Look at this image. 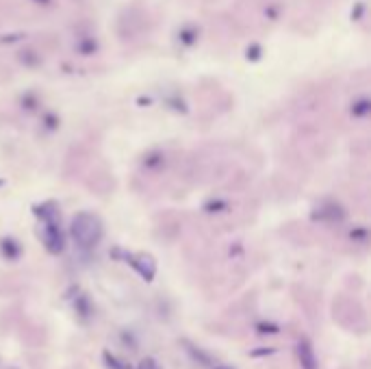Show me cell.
<instances>
[{"label":"cell","instance_id":"obj_8","mask_svg":"<svg viewBox=\"0 0 371 369\" xmlns=\"http://www.w3.org/2000/svg\"><path fill=\"white\" fill-rule=\"evenodd\" d=\"M215 369H232V367H226V365H221V367H215Z\"/></svg>","mask_w":371,"mask_h":369},{"label":"cell","instance_id":"obj_7","mask_svg":"<svg viewBox=\"0 0 371 369\" xmlns=\"http://www.w3.org/2000/svg\"><path fill=\"white\" fill-rule=\"evenodd\" d=\"M272 354H276L274 348H261V350H252L250 357H272Z\"/></svg>","mask_w":371,"mask_h":369},{"label":"cell","instance_id":"obj_1","mask_svg":"<svg viewBox=\"0 0 371 369\" xmlns=\"http://www.w3.org/2000/svg\"><path fill=\"white\" fill-rule=\"evenodd\" d=\"M85 221H87V224H83V217H81V221H74V239H77L81 246L89 248V246H94L98 241L100 230L96 226V221H92L89 217H85Z\"/></svg>","mask_w":371,"mask_h":369},{"label":"cell","instance_id":"obj_5","mask_svg":"<svg viewBox=\"0 0 371 369\" xmlns=\"http://www.w3.org/2000/svg\"><path fill=\"white\" fill-rule=\"evenodd\" d=\"M257 330H259V332H263V335H276L280 328H278V326H274V323H259Z\"/></svg>","mask_w":371,"mask_h":369},{"label":"cell","instance_id":"obj_3","mask_svg":"<svg viewBox=\"0 0 371 369\" xmlns=\"http://www.w3.org/2000/svg\"><path fill=\"white\" fill-rule=\"evenodd\" d=\"M105 363H107V367H109V369H132V367H130V363L120 361L117 357H113V354H109V352H105Z\"/></svg>","mask_w":371,"mask_h":369},{"label":"cell","instance_id":"obj_4","mask_svg":"<svg viewBox=\"0 0 371 369\" xmlns=\"http://www.w3.org/2000/svg\"><path fill=\"white\" fill-rule=\"evenodd\" d=\"M185 348L189 350V354H191V357H194V361H200L202 365H211V361H209V359H206V357H204V354H202V352H198V350H196L194 346H191V343H185Z\"/></svg>","mask_w":371,"mask_h":369},{"label":"cell","instance_id":"obj_6","mask_svg":"<svg viewBox=\"0 0 371 369\" xmlns=\"http://www.w3.org/2000/svg\"><path fill=\"white\" fill-rule=\"evenodd\" d=\"M135 369H161V367H159V363H157L154 359L148 357V359H143V361H141Z\"/></svg>","mask_w":371,"mask_h":369},{"label":"cell","instance_id":"obj_2","mask_svg":"<svg viewBox=\"0 0 371 369\" xmlns=\"http://www.w3.org/2000/svg\"><path fill=\"white\" fill-rule=\"evenodd\" d=\"M298 359H300L302 369H317V359H315L313 346H310L308 339H300V343H298Z\"/></svg>","mask_w":371,"mask_h":369}]
</instances>
